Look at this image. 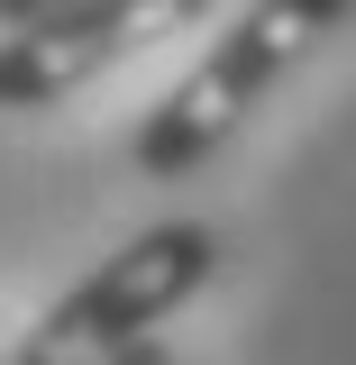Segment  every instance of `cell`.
<instances>
[{"label": "cell", "instance_id": "1", "mask_svg": "<svg viewBox=\"0 0 356 365\" xmlns=\"http://www.w3.org/2000/svg\"><path fill=\"white\" fill-rule=\"evenodd\" d=\"M347 9H356V0H247L220 37L201 46V64H192V73H183V83L137 119L128 165H137L146 182L201 174L228 137L265 110V91L283 83V73H293V64H302V55H311Z\"/></svg>", "mask_w": 356, "mask_h": 365}, {"label": "cell", "instance_id": "2", "mask_svg": "<svg viewBox=\"0 0 356 365\" xmlns=\"http://www.w3.org/2000/svg\"><path fill=\"white\" fill-rule=\"evenodd\" d=\"M210 274H220V237H210V228L201 220H156V228H137L119 256H101L64 302H46L9 356L19 365H119L137 338H156V319L183 311Z\"/></svg>", "mask_w": 356, "mask_h": 365}, {"label": "cell", "instance_id": "3", "mask_svg": "<svg viewBox=\"0 0 356 365\" xmlns=\"http://www.w3.org/2000/svg\"><path fill=\"white\" fill-rule=\"evenodd\" d=\"M210 0H83L37 28H0V110H55L110 64H128L165 37H192Z\"/></svg>", "mask_w": 356, "mask_h": 365}, {"label": "cell", "instance_id": "4", "mask_svg": "<svg viewBox=\"0 0 356 365\" xmlns=\"http://www.w3.org/2000/svg\"><path fill=\"white\" fill-rule=\"evenodd\" d=\"M55 9H83V0H0V28H37Z\"/></svg>", "mask_w": 356, "mask_h": 365}, {"label": "cell", "instance_id": "5", "mask_svg": "<svg viewBox=\"0 0 356 365\" xmlns=\"http://www.w3.org/2000/svg\"><path fill=\"white\" fill-rule=\"evenodd\" d=\"M119 365H174V356H165L156 338H137V347H128V356H119Z\"/></svg>", "mask_w": 356, "mask_h": 365}, {"label": "cell", "instance_id": "6", "mask_svg": "<svg viewBox=\"0 0 356 365\" xmlns=\"http://www.w3.org/2000/svg\"><path fill=\"white\" fill-rule=\"evenodd\" d=\"M0 365H19V356H0Z\"/></svg>", "mask_w": 356, "mask_h": 365}]
</instances>
